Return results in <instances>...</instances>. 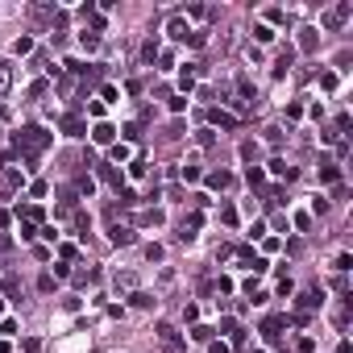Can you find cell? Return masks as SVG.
Wrapping results in <instances>:
<instances>
[{
    "mask_svg": "<svg viewBox=\"0 0 353 353\" xmlns=\"http://www.w3.org/2000/svg\"><path fill=\"white\" fill-rule=\"evenodd\" d=\"M179 87H183V91H191V87H196V71H191V67L179 75Z\"/></svg>",
    "mask_w": 353,
    "mask_h": 353,
    "instance_id": "cell-17",
    "label": "cell"
},
{
    "mask_svg": "<svg viewBox=\"0 0 353 353\" xmlns=\"http://www.w3.org/2000/svg\"><path fill=\"white\" fill-rule=\"evenodd\" d=\"M299 46L303 50H316V29H299Z\"/></svg>",
    "mask_w": 353,
    "mask_h": 353,
    "instance_id": "cell-15",
    "label": "cell"
},
{
    "mask_svg": "<svg viewBox=\"0 0 353 353\" xmlns=\"http://www.w3.org/2000/svg\"><path fill=\"white\" fill-rule=\"evenodd\" d=\"M79 46H83V50H96V46H100V34H87V29H83V34H79Z\"/></svg>",
    "mask_w": 353,
    "mask_h": 353,
    "instance_id": "cell-14",
    "label": "cell"
},
{
    "mask_svg": "<svg viewBox=\"0 0 353 353\" xmlns=\"http://www.w3.org/2000/svg\"><path fill=\"white\" fill-rule=\"evenodd\" d=\"M270 171H274V175H287V179H295V167H287L283 158H274V162H270Z\"/></svg>",
    "mask_w": 353,
    "mask_h": 353,
    "instance_id": "cell-13",
    "label": "cell"
},
{
    "mask_svg": "<svg viewBox=\"0 0 353 353\" xmlns=\"http://www.w3.org/2000/svg\"><path fill=\"white\" fill-rule=\"evenodd\" d=\"M320 87L333 91V87H337V75H333V71H324V75H320Z\"/></svg>",
    "mask_w": 353,
    "mask_h": 353,
    "instance_id": "cell-25",
    "label": "cell"
},
{
    "mask_svg": "<svg viewBox=\"0 0 353 353\" xmlns=\"http://www.w3.org/2000/svg\"><path fill=\"white\" fill-rule=\"evenodd\" d=\"M337 353H353V345H349V341H341V345H337Z\"/></svg>",
    "mask_w": 353,
    "mask_h": 353,
    "instance_id": "cell-29",
    "label": "cell"
},
{
    "mask_svg": "<svg viewBox=\"0 0 353 353\" xmlns=\"http://www.w3.org/2000/svg\"><path fill=\"white\" fill-rule=\"evenodd\" d=\"M349 13H353V5H349V0H345V5H337L333 13H324V29H337V25H341Z\"/></svg>",
    "mask_w": 353,
    "mask_h": 353,
    "instance_id": "cell-4",
    "label": "cell"
},
{
    "mask_svg": "<svg viewBox=\"0 0 353 353\" xmlns=\"http://www.w3.org/2000/svg\"><path fill=\"white\" fill-rule=\"evenodd\" d=\"M129 154H133L129 146H112V162H129Z\"/></svg>",
    "mask_w": 353,
    "mask_h": 353,
    "instance_id": "cell-19",
    "label": "cell"
},
{
    "mask_svg": "<svg viewBox=\"0 0 353 353\" xmlns=\"http://www.w3.org/2000/svg\"><path fill=\"white\" fill-rule=\"evenodd\" d=\"M0 287H5V278H0Z\"/></svg>",
    "mask_w": 353,
    "mask_h": 353,
    "instance_id": "cell-31",
    "label": "cell"
},
{
    "mask_svg": "<svg viewBox=\"0 0 353 353\" xmlns=\"http://www.w3.org/2000/svg\"><path fill=\"white\" fill-rule=\"evenodd\" d=\"M191 337H196V341H212V328H208V324H196V328H191Z\"/></svg>",
    "mask_w": 353,
    "mask_h": 353,
    "instance_id": "cell-23",
    "label": "cell"
},
{
    "mask_svg": "<svg viewBox=\"0 0 353 353\" xmlns=\"http://www.w3.org/2000/svg\"><path fill=\"white\" fill-rule=\"evenodd\" d=\"M100 179H104V183H112V187H121V175H116L112 167H100Z\"/></svg>",
    "mask_w": 353,
    "mask_h": 353,
    "instance_id": "cell-21",
    "label": "cell"
},
{
    "mask_svg": "<svg viewBox=\"0 0 353 353\" xmlns=\"http://www.w3.org/2000/svg\"><path fill=\"white\" fill-rule=\"evenodd\" d=\"M0 312H5V299H0Z\"/></svg>",
    "mask_w": 353,
    "mask_h": 353,
    "instance_id": "cell-30",
    "label": "cell"
},
{
    "mask_svg": "<svg viewBox=\"0 0 353 353\" xmlns=\"http://www.w3.org/2000/svg\"><path fill=\"white\" fill-rule=\"evenodd\" d=\"M129 303H133V308H154V295H146V291H133V295H129Z\"/></svg>",
    "mask_w": 353,
    "mask_h": 353,
    "instance_id": "cell-12",
    "label": "cell"
},
{
    "mask_svg": "<svg viewBox=\"0 0 353 353\" xmlns=\"http://www.w3.org/2000/svg\"><path fill=\"white\" fill-rule=\"evenodd\" d=\"M5 249H13V237H9V233H0V253H5Z\"/></svg>",
    "mask_w": 353,
    "mask_h": 353,
    "instance_id": "cell-28",
    "label": "cell"
},
{
    "mask_svg": "<svg viewBox=\"0 0 353 353\" xmlns=\"http://www.w3.org/2000/svg\"><path fill=\"white\" fill-rule=\"evenodd\" d=\"M29 50H34V38H17L13 42V54H29Z\"/></svg>",
    "mask_w": 353,
    "mask_h": 353,
    "instance_id": "cell-18",
    "label": "cell"
},
{
    "mask_svg": "<svg viewBox=\"0 0 353 353\" xmlns=\"http://www.w3.org/2000/svg\"><path fill=\"white\" fill-rule=\"evenodd\" d=\"M208 183H212L216 191H224V187H233V175H229V171H212V175H208Z\"/></svg>",
    "mask_w": 353,
    "mask_h": 353,
    "instance_id": "cell-8",
    "label": "cell"
},
{
    "mask_svg": "<svg viewBox=\"0 0 353 353\" xmlns=\"http://www.w3.org/2000/svg\"><path fill=\"white\" fill-rule=\"evenodd\" d=\"M13 142H17V150H25L29 158H34L38 150H46V146H50V133L42 129V125H25V129H21Z\"/></svg>",
    "mask_w": 353,
    "mask_h": 353,
    "instance_id": "cell-1",
    "label": "cell"
},
{
    "mask_svg": "<svg viewBox=\"0 0 353 353\" xmlns=\"http://www.w3.org/2000/svg\"><path fill=\"white\" fill-rule=\"evenodd\" d=\"M249 237H253V241H262V237H266V224H262V220H253V229H249Z\"/></svg>",
    "mask_w": 353,
    "mask_h": 353,
    "instance_id": "cell-26",
    "label": "cell"
},
{
    "mask_svg": "<svg viewBox=\"0 0 353 353\" xmlns=\"http://www.w3.org/2000/svg\"><path fill=\"white\" fill-rule=\"evenodd\" d=\"M62 133H67V137H83V133H87V125H83L79 116H62Z\"/></svg>",
    "mask_w": 353,
    "mask_h": 353,
    "instance_id": "cell-6",
    "label": "cell"
},
{
    "mask_svg": "<svg viewBox=\"0 0 353 353\" xmlns=\"http://www.w3.org/2000/svg\"><path fill=\"white\" fill-rule=\"evenodd\" d=\"M220 220H224V224H237V208L224 204V208H220Z\"/></svg>",
    "mask_w": 353,
    "mask_h": 353,
    "instance_id": "cell-24",
    "label": "cell"
},
{
    "mask_svg": "<svg viewBox=\"0 0 353 353\" xmlns=\"http://www.w3.org/2000/svg\"><path fill=\"white\" fill-rule=\"evenodd\" d=\"M253 38L258 42H274V29L270 25H253Z\"/></svg>",
    "mask_w": 353,
    "mask_h": 353,
    "instance_id": "cell-16",
    "label": "cell"
},
{
    "mask_svg": "<svg viewBox=\"0 0 353 353\" xmlns=\"http://www.w3.org/2000/svg\"><path fill=\"white\" fill-rule=\"evenodd\" d=\"M320 303H324V291H316V287L299 295V308H308V312H312V308H320Z\"/></svg>",
    "mask_w": 353,
    "mask_h": 353,
    "instance_id": "cell-7",
    "label": "cell"
},
{
    "mask_svg": "<svg viewBox=\"0 0 353 353\" xmlns=\"http://www.w3.org/2000/svg\"><path fill=\"white\" fill-rule=\"evenodd\" d=\"M262 179H266V175H262V171H258V167H249V171H245V183H249V187H258V183H262Z\"/></svg>",
    "mask_w": 353,
    "mask_h": 353,
    "instance_id": "cell-22",
    "label": "cell"
},
{
    "mask_svg": "<svg viewBox=\"0 0 353 353\" xmlns=\"http://www.w3.org/2000/svg\"><path fill=\"white\" fill-rule=\"evenodd\" d=\"M295 349H299V353H312V349H316V341H312V337H299V345H295Z\"/></svg>",
    "mask_w": 353,
    "mask_h": 353,
    "instance_id": "cell-27",
    "label": "cell"
},
{
    "mask_svg": "<svg viewBox=\"0 0 353 353\" xmlns=\"http://www.w3.org/2000/svg\"><path fill=\"white\" fill-rule=\"evenodd\" d=\"M112 137H116V129H112L108 121H100V125L91 129V142H96V146H112Z\"/></svg>",
    "mask_w": 353,
    "mask_h": 353,
    "instance_id": "cell-3",
    "label": "cell"
},
{
    "mask_svg": "<svg viewBox=\"0 0 353 353\" xmlns=\"http://www.w3.org/2000/svg\"><path fill=\"white\" fill-rule=\"evenodd\" d=\"M154 333H158V337H162L167 345H175V341H179V333H175L171 324H154Z\"/></svg>",
    "mask_w": 353,
    "mask_h": 353,
    "instance_id": "cell-11",
    "label": "cell"
},
{
    "mask_svg": "<svg viewBox=\"0 0 353 353\" xmlns=\"http://www.w3.org/2000/svg\"><path fill=\"white\" fill-rule=\"evenodd\" d=\"M154 54H158V38H150V42L142 46V58H146V62H154Z\"/></svg>",
    "mask_w": 353,
    "mask_h": 353,
    "instance_id": "cell-20",
    "label": "cell"
},
{
    "mask_svg": "<svg viewBox=\"0 0 353 353\" xmlns=\"http://www.w3.org/2000/svg\"><path fill=\"white\" fill-rule=\"evenodd\" d=\"M320 179H324V183H337V179H341L337 162H320Z\"/></svg>",
    "mask_w": 353,
    "mask_h": 353,
    "instance_id": "cell-10",
    "label": "cell"
},
{
    "mask_svg": "<svg viewBox=\"0 0 353 353\" xmlns=\"http://www.w3.org/2000/svg\"><path fill=\"white\" fill-rule=\"evenodd\" d=\"M167 34H171L175 42H187V38H191V29H187L183 17H171V21H167Z\"/></svg>",
    "mask_w": 353,
    "mask_h": 353,
    "instance_id": "cell-5",
    "label": "cell"
},
{
    "mask_svg": "<svg viewBox=\"0 0 353 353\" xmlns=\"http://www.w3.org/2000/svg\"><path fill=\"white\" fill-rule=\"evenodd\" d=\"M212 125H220V129H237V116H229V112H212Z\"/></svg>",
    "mask_w": 353,
    "mask_h": 353,
    "instance_id": "cell-9",
    "label": "cell"
},
{
    "mask_svg": "<svg viewBox=\"0 0 353 353\" xmlns=\"http://www.w3.org/2000/svg\"><path fill=\"white\" fill-rule=\"evenodd\" d=\"M108 237H112V245H133V241H137V233L129 229V224H112Z\"/></svg>",
    "mask_w": 353,
    "mask_h": 353,
    "instance_id": "cell-2",
    "label": "cell"
}]
</instances>
